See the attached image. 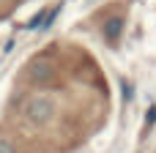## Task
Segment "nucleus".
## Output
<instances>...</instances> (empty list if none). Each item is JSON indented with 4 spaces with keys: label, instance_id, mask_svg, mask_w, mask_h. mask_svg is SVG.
<instances>
[{
    "label": "nucleus",
    "instance_id": "f257e3e1",
    "mask_svg": "<svg viewBox=\"0 0 156 153\" xmlns=\"http://www.w3.org/2000/svg\"><path fill=\"white\" fill-rule=\"evenodd\" d=\"M22 118L33 126H47L58 118V101L52 96H30L22 104Z\"/></svg>",
    "mask_w": 156,
    "mask_h": 153
},
{
    "label": "nucleus",
    "instance_id": "f03ea898",
    "mask_svg": "<svg viewBox=\"0 0 156 153\" xmlns=\"http://www.w3.org/2000/svg\"><path fill=\"white\" fill-rule=\"evenodd\" d=\"M55 71H58V66H55V57H49L47 52H41V55H36L27 66H25V79L30 82V85H47L52 77H55Z\"/></svg>",
    "mask_w": 156,
    "mask_h": 153
},
{
    "label": "nucleus",
    "instance_id": "7ed1b4c3",
    "mask_svg": "<svg viewBox=\"0 0 156 153\" xmlns=\"http://www.w3.org/2000/svg\"><path fill=\"white\" fill-rule=\"evenodd\" d=\"M121 30H123V16H118V19H110V22H107V27H104V36H107V41H110V44H115V41H118V36H121Z\"/></svg>",
    "mask_w": 156,
    "mask_h": 153
},
{
    "label": "nucleus",
    "instance_id": "20e7f679",
    "mask_svg": "<svg viewBox=\"0 0 156 153\" xmlns=\"http://www.w3.org/2000/svg\"><path fill=\"white\" fill-rule=\"evenodd\" d=\"M0 153H16V145L5 137H0Z\"/></svg>",
    "mask_w": 156,
    "mask_h": 153
}]
</instances>
